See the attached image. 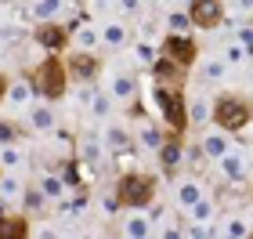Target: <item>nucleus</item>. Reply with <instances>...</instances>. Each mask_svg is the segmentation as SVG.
<instances>
[{
    "label": "nucleus",
    "instance_id": "f257e3e1",
    "mask_svg": "<svg viewBox=\"0 0 253 239\" xmlns=\"http://www.w3.org/2000/svg\"><path fill=\"white\" fill-rule=\"evenodd\" d=\"M33 87H37V95H43V98H62L65 95L69 65L58 58V51H47V58L33 69Z\"/></svg>",
    "mask_w": 253,
    "mask_h": 239
},
{
    "label": "nucleus",
    "instance_id": "f03ea898",
    "mask_svg": "<svg viewBox=\"0 0 253 239\" xmlns=\"http://www.w3.org/2000/svg\"><path fill=\"white\" fill-rule=\"evenodd\" d=\"M116 196L126 207H148L156 199V181L148 174H137V170H126V174L116 181Z\"/></svg>",
    "mask_w": 253,
    "mask_h": 239
},
{
    "label": "nucleus",
    "instance_id": "7ed1b4c3",
    "mask_svg": "<svg viewBox=\"0 0 253 239\" xmlns=\"http://www.w3.org/2000/svg\"><path fill=\"white\" fill-rule=\"evenodd\" d=\"M213 120L221 123L224 131H239V127L250 120V105H246L243 98L224 95V98H217V105H213Z\"/></svg>",
    "mask_w": 253,
    "mask_h": 239
},
{
    "label": "nucleus",
    "instance_id": "20e7f679",
    "mask_svg": "<svg viewBox=\"0 0 253 239\" xmlns=\"http://www.w3.org/2000/svg\"><path fill=\"white\" fill-rule=\"evenodd\" d=\"M156 105H159L163 120H167L174 131H185V123H188V109H185V101H181L177 91H170V87H156Z\"/></svg>",
    "mask_w": 253,
    "mask_h": 239
},
{
    "label": "nucleus",
    "instance_id": "39448f33",
    "mask_svg": "<svg viewBox=\"0 0 253 239\" xmlns=\"http://www.w3.org/2000/svg\"><path fill=\"white\" fill-rule=\"evenodd\" d=\"M33 37H37V44H40L43 51H62V48H65V40H69V29H62L58 22L51 18V22H40Z\"/></svg>",
    "mask_w": 253,
    "mask_h": 239
},
{
    "label": "nucleus",
    "instance_id": "423d86ee",
    "mask_svg": "<svg viewBox=\"0 0 253 239\" xmlns=\"http://www.w3.org/2000/svg\"><path fill=\"white\" fill-rule=\"evenodd\" d=\"M163 51H167V58H174L177 65H192L195 62V44L185 37V33H170Z\"/></svg>",
    "mask_w": 253,
    "mask_h": 239
},
{
    "label": "nucleus",
    "instance_id": "0eeeda50",
    "mask_svg": "<svg viewBox=\"0 0 253 239\" xmlns=\"http://www.w3.org/2000/svg\"><path fill=\"white\" fill-rule=\"evenodd\" d=\"M69 73H73L80 84H90V80L98 76V58L90 51H76V54H69Z\"/></svg>",
    "mask_w": 253,
    "mask_h": 239
},
{
    "label": "nucleus",
    "instance_id": "6e6552de",
    "mask_svg": "<svg viewBox=\"0 0 253 239\" xmlns=\"http://www.w3.org/2000/svg\"><path fill=\"white\" fill-rule=\"evenodd\" d=\"M33 91H37V87L26 84V80H11V84H7V95H4V105L26 112V109L33 105Z\"/></svg>",
    "mask_w": 253,
    "mask_h": 239
},
{
    "label": "nucleus",
    "instance_id": "1a4fd4ad",
    "mask_svg": "<svg viewBox=\"0 0 253 239\" xmlns=\"http://www.w3.org/2000/svg\"><path fill=\"white\" fill-rule=\"evenodd\" d=\"M192 22L195 26H217L221 22V4L217 0H192Z\"/></svg>",
    "mask_w": 253,
    "mask_h": 239
},
{
    "label": "nucleus",
    "instance_id": "9d476101",
    "mask_svg": "<svg viewBox=\"0 0 253 239\" xmlns=\"http://www.w3.org/2000/svg\"><path fill=\"white\" fill-rule=\"evenodd\" d=\"M26 112H29V131L43 134V131L54 127V109L47 105V101H37V105H29Z\"/></svg>",
    "mask_w": 253,
    "mask_h": 239
},
{
    "label": "nucleus",
    "instance_id": "9b49d317",
    "mask_svg": "<svg viewBox=\"0 0 253 239\" xmlns=\"http://www.w3.org/2000/svg\"><path fill=\"white\" fill-rule=\"evenodd\" d=\"M0 196H4L7 203H22V196H26V185H22L18 170H4V174H0Z\"/></svg>",
    "mask_w": 253,
    "mask_h": 239
},
{
    "label": "nucleus",
    "instance_id": "f8f14e48",
    "mask_svg": "<svg viewBox=\"0 0 253 239\" xmlns=\"http://www.w3.org/2000/svg\"><path fill=\"white\" fill-rule=\"evenodd\" d=\"M40 189L47 192V199H51V203H62V199H65V192H69V181H65L62 174H51V170H43Z\"/></svg>",
    "mask_w": 253,
    "mask_h": 239
},
{
    "label": "nucleus",
    "instance_id": "ddd939ff",
    "mask_svg": "<svg viewBox=\"0 0 253 239\" xmlns=\"http://www.w3.org/2000/svg\"><path fill=\"white\" fill-rule=\"evenodd\" d=\"M62 7H65V0H33L29 15H33V22H51L62 15Z\"/></svg>",
    "mask_w": 253,
    "mask_h": 239
},
{
    "label": "nucleus",
    "instance_id": "4468645a",
    "mask_svg": "<svg viewBox=\"0 0 253 239\" xmlns=\"http://www.w3.org/2000/svg\"><path fill=\"white\" fill-rule=\"evenodd\" d=\"M112 101H116V98H112L109 91H87V109H90V116H94V120H105L109 116Z\"/></svg>",
    "mask_w": 253,
    "mask_h": 239
},
{
    "label": "nucleus",
    "instance_id": "2eb2a0df",
    "mask_svg": "<svg viewBox=\"0 0 253 239\" xmlns=\"http://www.w3.org/2000/svg\"><path fill=\"white\" fill-rule=\"evenodd\" d=\"M123 236H130V239L152 236V218H148V214H130V218L123 221Z\"/></svg>",
    "mask_w": 253,
    "mask_h": 239
},
{
    "label": "nucleus",
    "instance_id": "dca6fc26",
    "mask_svg": "<svg viewBox=\"0 0 253 239\" xmlns=\"http://www.w3.org/2000/svg\"><path fill=\"white\" fill-rule=\"evenodd\" d=\"M134 91H137V84H134V76H126V73H116V76H112V84H109V95L116 101H130Z\"/></svg>",
    "mask_w": 253,
    "mask_h": 239
},
{
    "label": "nucleus",
    "instance_id": "f3484780",
    "mask_svg": "<svg viewBox=\"0 0 253 239\" xmlns=\"http://www.w3.org/2000/svg\"><path fill=\"white\" fill-rule=\"evenodd\" d=\"M101 156H105V142H101V138H84V142H80V159L90 163V170L101 163Z\"/></svg>",
    "mask_w": 253,
    "mask_h": 239
},
{
    "label": "nucleus",
    "instance_id": "a211bd4d",
    "mask_svg": "<svg viewBox=\"0 0 253 239\" xmlns=\"http://www.w3.org/2000/svg\"><path fill=\"white\" fill-rule=\"evenodd\" d=\"M101 44H105V48H123L126 44V26L123 22H105V26H101Z\"/></svg>",
    "mask_w": 253,
    "mask_h": 239
},
{
    "label": "nucleus",
    "instance_id": "6ab92c4d",
    "mask_svg": "<svg viewBox=\"0 0 253 239\" xmlns=\"http://www.w3.org/2000/svg\"><path fill=\"white\" fill-rule=\"evenodd\" d=\"M101 142H105V149L109 152H126V145H130V134H126L123 127H105V134H101Z\"/></svg>",
    "mask_w": 253,
    "mask_h": 239
},
{
    "label": "nucleus",
    "instance_id": "aec40b11",
    "mask_svg": "<svg viewBox=\"0 0 253 239\" xmlns=\"http://www.w3.org/2000/svg\"><path fill=\"white\" fill-rule=\"evenodd\" d=\"M26 236H33V232L22 218H4L0 214V239H26Z\"/></svg>",
    "mask_w": 253,
    "mask_h": 239
},
{
    "label": "nucleus",
    "instance_id": "412c9836",
    "mask_svg": "<svg viewBox=\"0 0 253 239\" xmlns=\"http://www.w3.org/2000/svg\"><path fill=\"white\" fill-rule=\"evenodd\" d=\"M0 167H4V170H22V167H26V152H22L15 142L0 145Z\"/></svg>",
    "mask_w": 253,
    "mask_h": 239
},
{
    "label": "nucleus",
    "instance_id": "4be33fe9",
    "mask_svg": "<svg viewBox=\"0 0 253 239\" xmlns=\"http://www.w3.org/2000/svg\"><path fill=\"white\" fill-rule=\"evenodd\" d=\"M199 199H203L199 181H181V185H177V203H181V207H188V210H192Z\"/></svg>",
    "mask_w": 253,
    "mask_h": 239
},
{
    "label": "nucleus",
    "instance_id": "5701e85b",
    "mask_svg": "<svg viewBox=\"0 0 253 239\" xmlns=\"http://www.w3.org/2000/svg\"><path fill=\"white\" fill-rule=\"evenodd\" d=\"M73 37H76V44H80V51H94L98 44H101V33H98L94 26H76Z\"/></svg>",
    "mask_w": 253,
    "mask_h": 239
},
{
    "label": "nucleus",
    "instance_id": "b1692460",
    "mask_svg": "<svg viewBox=\"0 0 253 239\" xmlns=\"http://www.w3.org/2000/svg\"><path fill=\"white\" fill-rule=\"evenodd\" d=\"M181 152H185V149H181V142H163V149H159V163H163L167 170L177 167L181 163Z\"/></svg>",
    "mask_w": 253,
    "mask_h": 239
},
{
    "label": "nucleus",
    "instance_id": "393cba45",
    "mask_svg": "<svg viewBox=\"0 0 253 239\" xmlns=\"http://www.w3.org/2000/svg\"><path fill=\"white\" fill-rule=\"evenodd\" d=\"M137 142H141V149H163V131L159 127H141L137 131Z\"/></svg>",
    "mask_w": 253,
    "mask_h": 239
},
{
    "label": "nucleus",
    "instance_id": "a878e982",
    "mask_svg": "<svg viewBox=\"0 0 253 239\" xmlns=\"http://www.w3.org/2000/svg\"><path fill=\"white\" fill-rule=\"evenodd\" d=\"M22 203H26V210H43L47 207V192L43 189H29L26 196H22Z\"/></svg>",
    "mask_w": 253,
    "mask_h": 239
},
{
    "label": "nucleus",
    "instance_id": "bb28decb",
    "mask_svg": "<svg viewBox=\"0 0 253 239\" xmlns=\"http://www.w3.org/2000/svg\"><path fill=\"white\" fill-rule=\"evenodd\" d=\"M221 170H224V178H243V159L239 156H221Z\"/></svg>",
    "mask_w": 253,
    "mask_h": 239
},
{
    "label": "nucleus",
    "instance_id": "cd10ccee",
    "mask_svg": "<svg viewBox=\"0 0 253 239\" xmlns=\"http://www.w3.org/2000/svg\"><path fill=\"white\" fill-rule=\"evenodd\" d=\"M134 58L141 65H156V48L152 44H134Z\"/></svg>",
    "mask_w": 253,
    "mask_h": 239
},
{
    "label": "nucleus",
    "instance_id": "c85d7f7f",
    "mask_svg": "<svg viewBox=\"0 0 253 239\" xmlns=\"http://www.w3.org/2000/svg\"><path fill=\"white\" fill-rule=\"evenodd\" d=\"M203 152L206 156H224V138L221 134H210V138L203 142Z\"/></svg>",
    "mask_w": 253,
    "mask_h": 239
},
{
    "label": "nucleus",
    "instance_id": "c756f323",
    "mask_svg": "<svg viewBox=\"0 0 253 239\" xmlns=\"http://www.w3.org/2000/svg\"><path fill=\"white\" fill-rule=\"evenodd\" d=\"M11 142H18V127L11 120H0V145H11Z\"/></svg>",
    "mask_w": 253,
    "mask_h": 239
},
{
    "label": "nucleus",
    "instance_id": "7c9ffc66",
    "mask_svg": "<svg viewBox=\"0 0 253 239\" xmlns=\"http://www.w3.org/2000/svg\"><path fill=\"white\" fill-rule=\"evenodd\" d=\"M167 22H170V29H174V33H185V29H188V22H192V15H181V11H174V15H170Z\"/></svg>",
    "mask_w": 253,
    "mask_h": 239
},
{
    "label": "nucleus",
    "instance_id": "2f4dec72",
    "mask_svg": "<svg viewBox=\"0 0 253 239\" xmlns=\"http://www.w3.org/2000/svg\"><path fill=\"white\" fill-rule=\"evenodd\" d=\"M116 199H120V196H105V199H101V210H105V214H116V210H120Z\"/></svg>",
    "mask_w": 253,
    "mask_h": 239
},
{
    "label": "nucleus",
    "instance_id": "473e14b6",
    "mask_svg": "<svg viewBox=\"0 0 253 239\" xmlns=\"http://www.w3.org/2000/svg\"><path fill=\"white\" fill-rule=\"evenodd\" d=\"M188 120H206V105L203 101H195V105L188 109Z\"/></svg>",
    "mask_w": 253,
    "mask_h": 239
},
{
    "label": "nucleus",
    "instance_id": "72a5a7b5",
    "mask_svg": "<svg viewBox=\"0 0 253 239\" xmlns=\"http://www.w3.org/2000/svg\"><path fill=\"white\" fill-rule=\"evenodd\" d=\"M228 236H246V221H232L228 225Z\"/></svg>",
    "mask_w": 253,
    "mask_h": 239
},
{
    "label": "nucleus",
    "instance_id": "f704fd0d",
    "mask_svg": "<svg viewBox=\"0 0 253 239\" xmlns=\"http://www.w3.org/2000/svg\"><path fill=\"white\" fill-rule=\"evenodd\" d=\"M120 7L123 11H137V7H141V0H120Z\"/></svg>",
    "mask_w": 253,
    "mask_h": 239
},
{
    "label": "nucleus",
    "instance_id": "c9c22d12",
    "mask_svg": "<svg viewBox=\"0 0 253 239\" xmlns=\"http://www.w3.org/2000/svg\"><path fill=\"white\" fill-rule=\"evenodd\" d=\"M4 207H7V199H4V196H0V214H4Z\"/></svg>",
    "mask_w": 253,
    "mask_h": 239
},
{
    "label": "nucleus",
    "instance_id": "e433bc0d",
    "mask_svg": "<svg viewBox=\"0 0 253 239\" xmlns=\"http://www.w3.org/2000/svg\"><path fill=\"white\" fill-rule=\"evenodd\" d=\"M0 174H4V167H0Z\"/></svg>",
    "mask_w": 253,
    "mask_h": 239
}]
</instances>
